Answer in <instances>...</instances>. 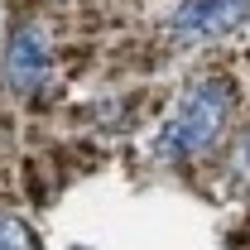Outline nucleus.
<instances>
[{
	"instance_id": "f03ea898",
	"label": "nucleus",
	"mask_w": 250,
	"mask_h": 250,
	"mask_svg": "<svg viewBox=\"0 0 250 250\" xmlns=\"http://www.w3.org/2000/svg\"><path fill=\"white\" fill-rule=\"evenodd\" d=\"M48 67H53V48H48V34L39 24H20L5 43V82L15 96H34L48 82Z\"/></svg>"
},
{
	"instance_id": "20e7f679",
	"label": "nucleus",
	"mask_w": 250,
	"mask_h": 250,
	"mask_svg": "<svg viewBox=\"0 0 250 250\" xmlns=\"http://www.w3.org/2000/svg\"><path fill=\"white\" fill-rule=\"evenodd\" d=\"M0 250H39V241H34V231L24 221L0 217Z\"/></svg>"
},
{
	"instance_id": "f257e3e1",
	"label": "nucleus",
	"mask_w": 250,
	"mask_h": 250,
	"mask_svg": "<svg viewBox=\"0 0 250 250\" xmlns=\"http://www.w3.org/2000/svg\"><path fill=\"white\" fill-rule=\"evenodd\" d=\"M226 121H231V87L221 77H207V82H197V87L183 92L173 121L164 125V135H159V154L164 159L202 154L221 130H226Z\"/></svg>"
},
{
	"instance_id": "39448f33",
	"label": "nucleus",
	"mask_w": 250,
	"mask_h": 250,
	"mask_svg": "<svg viewBox=\"0 0 250 250\" xmlns=\"http://www.w3.org/2000/svg\"><path fill=\"white\" fill-rule=\"evenodd\" d=\"M236 168H241V173L250 178V130L241 135V145H236Z\"/></svg>"
},
{
	"instance_id": "7ed1b4c3",
	"label": "nucleus",
	"mask_w": 250,
	"mask_h": 250,
	"mask_svg": "<svg viewBox=\"0 0 250 250\" xmlns=\"http://www.w3.org/2000/svg\"><path fill=\"white\" fill-rule=\"evenodd\" d=\"M250 20V0H183L173 10L178 39H221Z\"/></svg>"
}]
</instances>
